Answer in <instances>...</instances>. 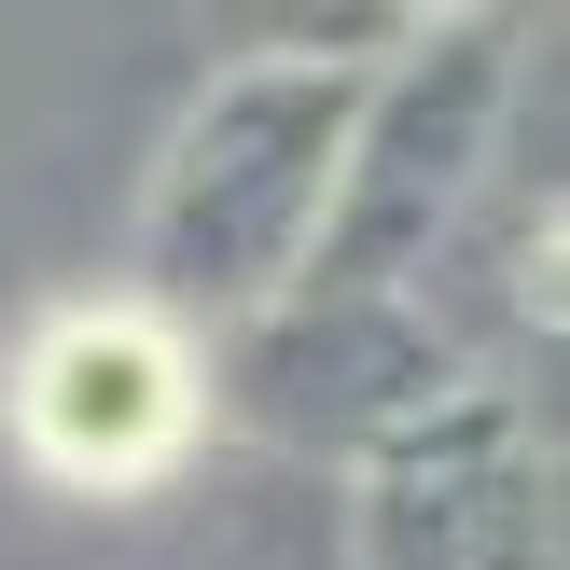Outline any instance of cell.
I'll use <instances>...</instances> for the list:
<instances>
[{
    "instance_id": "6da1fadb",
    "label": "cell",
    "mask_w": 570,
    "mask_h": 570,
    "mask_svg": "<svg viewBox=\"0 0 570 570\" xmlns=\"http://www.w3.org/2000/svg\"><path fill=\"white\" fill-rule=\"evenodd\" d=\"M28 432L56 445V460H98V473H139V460H167V432H181V390H167V362L139 348V334H70V348L42 362V390H28Z\"/></svg>"
}]
</instances>
